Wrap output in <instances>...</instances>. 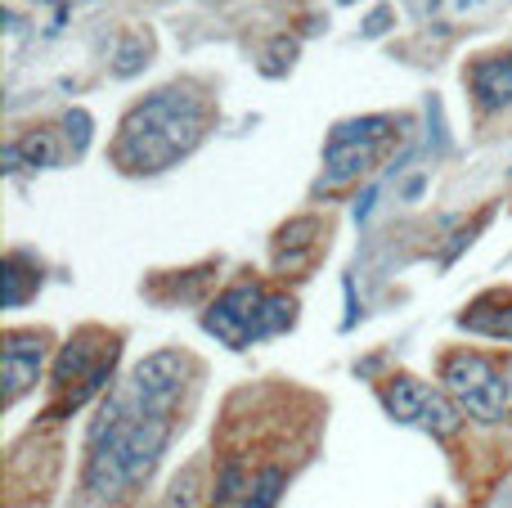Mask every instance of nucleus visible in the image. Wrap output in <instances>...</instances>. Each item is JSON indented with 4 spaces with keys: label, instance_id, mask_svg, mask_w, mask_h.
<instances>
[{
    "label": "nucleus",
    "instance_id": "6",
    "mask_svg": "<svg viewBox=\"0 0 512 508\" xmlns=\"http://www.w3.org/2000/svg\"><path fill=\"white\" fill-rule=\"evenodd\" d=\"M180 383H185V356L176 351H158V356L140 360L131 374V396L135 405L153 414H171L180 401Z\"/></svg>",
    "mask_w": 512,
    "mask_h": 508
},
{
    "label": "nucleus",
    "instance_id": "4",
    "mask_svg": "<svg viewBox=\"0 0 512 508\" xmlns=\"http://www.w3.org/2000/svg\"><path fill=\"white\" fill-rule=\"evenodd\" d=\"M391 135V122L387 117H364V122H342L333 131V140H328L324 149V171L333 185H342V180H355L364 176V171L373 167V158L382 153V140Z\"/></svg>",
    "mask_w": 512,
    "mask_h": 508
},
{
    "label": "nucleus",
    "instance_id": "7",
    "mask_svg": "<svg viewBox=\"0 0 512 508\" xmlns=\"http://www.w3.org/2000/svg\"><path fill=\"white\" fill-rule=\"evenodd\" d=\"M41 360H45V338L36 333H9L5 338V396L18 401L27 387H36V374H41Z\"/></svg>",
    "mask_w": 512,
    "mask_h": 508
},
{
    "label": "nucleus",
    "instance_id": "1",
    "mask_svg": "<svg viewBox=\"0 0 512 508\" xmlns=\"http://www.w3.org/2000/svg\"><path fill=\"white\" fill-rule=\"evenodd\" d=\"M194 90H180V86H167L158 95H149L144 104L131 108L126 117V131H122V144L117 153L126 149H140L131 171H158L167 162H176L189 144L203 135V104H194Z\"/></svg>",
    "mask_w": 512,
    "mask_h": 508
},
{
    "label": "nucleus",
    "instance_id": "2",
    "mask_svg": "<svg viewBox=\"0 0 512 508\" xmlns=\"http://www.w3.org/2000/svg\"><path fill=\"white\" fill-rule=\"evenodd\" d=\"M450 396L481 423H499L512 410V383L504 374V365L486 356H450L441 369Z\"/></svg>",
    "mask_w": 512,
    "mask_h": 508
},
{
    "label": "nucleus",
    "instance_id": "10",
    "mask_svg": "<svg viewBox=\"0 0 512 508\" xmlns=\"http://www.w3.org/2000/svg\"><path fill=\"white\" fill-rule=\"evenodd\" d=\"M279 495H283V468H265V473L252 477V486L239 500V508H274Z\"/></svg>",
    "mask_w": 512,
    "mask_h": 508
},
{
    "label": "nucleus",
    "instance_id": "11",
    "mask_svg": "<svg viewBox=\"0 0 512 508\" xmlns=\"http://www.w3.org/2000/svg\"><path fill=\"white\" fill-rule=\"evenodd\" d=\"M68 135H72V149H86V140H90V117L86 113H68Z\"/></svg>",
    "mask_w": 512,
    "mask_h": 508
},
{
    "label": "nucleus",
    "instance_id": "8",
    "mask_svg": "<svg viewBox=\"0 0 512 508\" xmlns=\"http://www.w3.org/2000/svg\"><path fill=\"white\" fill-rule=\"evenodd\" d=\"M463 324L472 333H495V338H512V297L504 293H486L477 306L463 311Z\"/></svg>",
    "mask_w": 512,
    "mask_h": 508
},
{
    "label": "nucleus",
    "instance_id": "5",
    "mask_svg": "<svg viewBox=\"0 0 512 508\" xmlns=\"http://www.w3.org/2000/svg\"><path fill=\"white\" fill-rule=\"evenodd\" d=\"M387 414L396 423H414V428H427L432 437H454L459 432V410L454 401H445L441 392H432L427 383L409 374H396L387 387Z\"/></svg>",
    "mask_w": 512,
    "mask_h": 508
},
{
    "label": "nucleus",
    "instance_id": "9",
    "mask_svg": "<svg viewBox=\"0 0 512 508\" xmlns=\"http://www.w3.org/2000/svg\"><path fill=\"white\" fill-rule=\"evenodd\" d=\"M153 59V45H149V36H122V45H117V54H113V77H135V72L144 68V63Z\"/></svg>",
    "mask_w": 512,
    "mask_h": 508
},
{
    "label": "nucleus",
    "instance_id": "3",
    "mask_svg": "<svg viewBox=\"0 0 512 508\" xmlns=\"http://www.w3.org/2000/svg\"><path fill=\"white\" fill-rule=\"evenodd\" d=\"M288 324H292V302L261 293V288H234L207 311V329L221 333L225 342H248L252 333H279Z\"/></svg>",
    "mask_w": 512,
    "mask_h": 508
}]
</instances>
